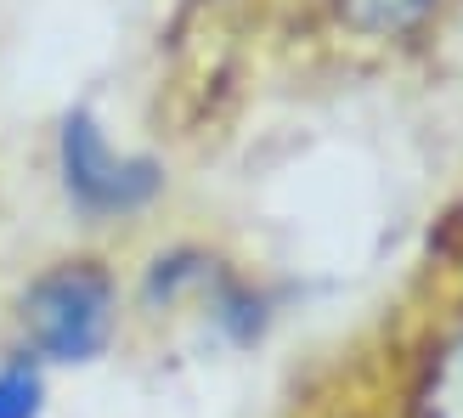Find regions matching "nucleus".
Segmentation results:
<instances>
[{
    "label": "nucleus",
    "mask_w": 463,
    "mask_h": 418,
    "mask_svg": "<svg viewBox=\"0 0 463 418\" xmlns=\"http://www.w3.org/2000/svg\"><path fill=\"white\" fill-rule=\"evenodd\" d=\"M119 294L97 261H62L23 289V339L40 362H90L108 351Z\"/></svg>",
    "instance_id": "obj_1"
},
{
    "label": "nucleus",
    "mask_w": 463,
    "mask_h": 418,
    "mask_svg": "<svg viewBox=\"0 0 463 418\" xmlns=\"http://www.w3.org/2000/svg\"><path fill=\"white\" fill-rule=\"evenodd\" d=\"M57 165H62L68 198H74L85 215H136V209H147L158 198V187H165V170H158L153 158L113 153V142L85 108H74L62 119Z\"/></svg>",
    "instance_id": "obj_2"
},
{
    "label": "nucleus",
    "mask_w": 463,
    "mask_h": 418,
    "mask_svg": "<svg viewBox=\"0 0 463 418\" xmlns=\"http://www.w3.org/2000/svg\"><path fill=\"white\" fill-rule=\"evenodd\" d=\"M419 418H463V334L441 339L419 385Z\"/></svg>",
    "instance_id": "obj_3"
},
{
    "label": "nucleus",
    "mask_w": 463,
    "mask_h": 418,
    "mask_svg": "<svg viewBox=\"0 0 463 418\" xmlns=\"http://www.w3.org/2000/svg\"><path fill=\"white\" fill-rule=\"evenodd\" d=\"M334 6L362 34H407L430 17L435 0H334Z\"/></svg>",
    "instance_id": "obj_4"
},
{
    "label": "nucleus",
    "mask_w": 463,
    "mask_h": 418,
    "mask_svg": "<svg viewBox=\"0 0 463 418\" xmlns=\"http://www.w3.org/2000/svg\"><path fill=\"white\" fill-rule=\"evenodd\" d=\"M40 396H45V385L29 356L0 367V418H40Z\"/></svg>",
    "instance_id": "obj_5"
}]
</instances>
